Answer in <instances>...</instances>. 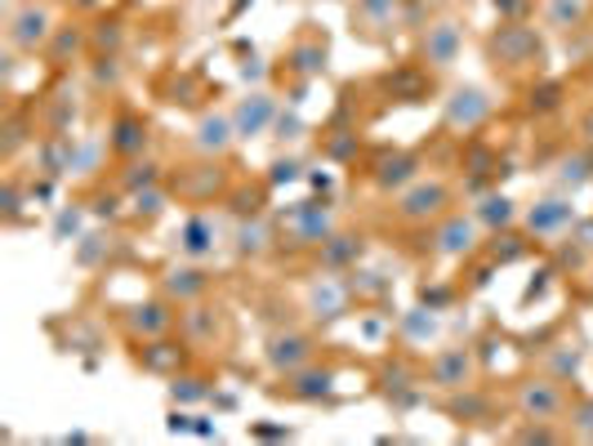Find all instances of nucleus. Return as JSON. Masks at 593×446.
Masks as SVG:
<instances>
[{"label": "nucleus", "instance_id": "4468645a", "mask_svg": "<svg viewBox=\"0 0 593 446\" xmlns=\"http://www.w3.org/2000/svg\"><path fill=\"white\" fill-rule=\"evenodd\" d=\"M174 299H144V304H130L126 312H121V321H126V330L135 334V340H161V334H170L174 330Z\"/></svg>", "mask_w": 593, "mask_h": 446}, {"label": "nucleus", "instance_id": "9b49d317", "mask_svg": "<svg viewBox=\"0 0 593 446\" xmlns=\"http://www.w3.org/2000/svg\"><path fill=\"white\" fill-rule=\"evenodd\" d=\"M473 380H478V362H473V349L446 344V349L433 353V362H428V384H433L437 393H459V389H468Z\"/></svg>", "mask_w": 593, "mask_h": 446}, {"label": "nucleus", "instance_id": "c85d7f7f", "mask_svg": "<svg viewBox=\"0 0 593 446\" xmlns=\"http://www.w3.org/2000/svg\"><path fill=\"white\" fill-rule=\"evenodd\" d=\"M290 63H295V72H299V76H317V72H321V63H326V41L304 36V41L290 50Z\"/></svg>", "mask_w": 593, "mask_h": 446}, {"label": "nucleus", "instance_id": "a18cd8bd", "mask_svg": "<svg viewBox=\"0 0 593 446\" xmlns=\"http://www.w3.org/2000/svg\"><path fill=\"white\" fill-rule=\"evenodd\" d=\"M67 6H76V10H89V6H94V0H67Z\"/></svg>", "mask_w": 593, "mask_h": 446}, {"label": "nucleus", "instance_id": "2f4dec72", "mask_svg": "<svg viewBox=\"0 0 593 446\" xmlns=\"http://www.w3.org/2000/svg\"><path fill=\"white\" fill-rule=\"evenodd\" d=\"M166 205H170V192H166L161 183H152V188L135 192V214H139V219H157Z\"/></svg>", "mask_w": 593, "mask_h": 446}, {"label": "nucleus", "instance_id": "aec40b11", "mask_svg": "<svg viewBox=\"0 0 593 446\" xmlns=\"http://www.w3.org/2000/svg\"><path fill=\"white\" fill-rule=\"evenodd\" d=\"M273 246H277V229H273V219H268V214H246V219H236V229H232V251L242 255V259H264Z\"/></svg>", "mask_w": 593, "mask_h": 446}, {"label": "nucleus", "instance_id": "79ce46f5", "mask_svg": "<svg viewBox=\"0 0 593 446\" xmlns=\"http://www.w3.org/2000/svg\"><path fill=\"white\" fill-rule=\"evenodd\" d=\"M575 237H580V246H584V251H593V219H589V223H580V233H575Z\"/></svg>", "mask_w": 593, "mask_h": 446}, {"label": "nucleus", "instance_id": "a19ab883", "mask_svg": "<svg viewBox=\"0 0 593 446\" xmlns=\"http://www.w3.org/2000/svg\"><path fill=\"white\" fill-rule=\"evenodd\" d=\"M518 437H522V442H553L558 433H553V428H522Z\"/></svg>", "mask_w": 593, "mask_h": 446}, {"label": "nucleus", "instance_id": "2eb2a0df", "mask_svg": "<svg viewBox=\"0 0 593 446\" xmlns=\"http://www.w3.org/2000/svg\"><path fill=\"white\" fill-rule=\"evenodd\" d=\"M402 10V0H358L352 6V32H362L367 41H384L406 23Z\"/></svg>", "mask_w": 593, "mask_h": 446}, {"label": "nucleus", "instance_id": "412c9836", "mask_svg": "<svg viewBox=\"0 0 593 446\" xmlns=\"http://www.w3.org/2000/svg\"><path fill=\"white\" fill-rule=\"evenodd\" d=\"M362 237L358 233H330L321 246H317V259H321V268H330V273H352L358 268V259H362Z\"/></svg>", "mask_w": 593, "mask_h": 446}, {"label": "nucleus", "instance_id": "6ab92c4d", "mask_svg": "<svg viewBox=\"0 0 593 446\" xmlns=\"http://www.w3.org/2000/svg\"><path fill=\"white\" fill-rule=\"evenodd\" d=\"M232 144H236L232 112H205V117L197 121V130H192V148H197L201 157H210V161L227 157V152H232Z\"/></svg>", "mask_w": 593, "mask_h": 446}, {"label": "nucleus", "instance_id": "4be33fe9", "mask_svg": "<svg viewBox=\"0 0 593 446\" xmlns=\"http://www.w3.org/2000/svg\"><path fill=\"white\" fill-rule=\"evenodd\" d=\"M330 393H335V371H326L317 362H308L295 375H286V397H295V402H321Z\"/></svg>", "mask_w": 593, "mask_h": 446}, {"label": "nucleus", "instance_id": "c03bdc74", "mask_svg": "<svg viewBox=\"0 0 593 446\" xmlns=\"http://www.w3.org/2000/svg\"><path fill=\"white\" fill-rule=\"evenodd\" d=\"M420 6H424V10L433 14V10H451V6H455V0H420Z\"/></svg>", "mask_w": 593, "mask_h": 446}, {"label": "nucleus", "instance_id": "f704fd0d", "mask_svg": "<svg viewBox=\"0 0 593 446\" xmlns=\"http://www.w3.org/2000/svg\"><path fill=\"white\" fill-rule=\"evenodd\" d=\"M121 41H126V32H121V23H98V32H89V45L94 50H121Z\"/></svg>", "mask_w": 593, "mask_h": 446}, {"label": "nucleus", "instance_id": "e433bc0d", "mask_svg": "<svg viewBox=\"0 0 593 446\" xmlns=\"http://www.w3.org/2000/svg\"><path fill=\"white\" fill-rule=\"evenodd\" d=\"M562 103V85H540V94H531V107H540V112H549V107H558Z\"/></svg>", "mask_w": 593, "mask_h": 446}, {"label": "nucleus", "instance_id": "f8f14e48", "mask_svg": "<svg viewBox=\"0 0 593 446\" xmlns=\"http://www.w3.org/2000/svg\"><path fill=\"white\" fill-rule=\"evenodd\" d=\"M210 290H214V277H210L205 264H197V259H179V264H170V268L161 273V295L174 299L179 308L210 299Z\"/></svg>", "mask_w": 593, "mask_h": 446}, {"label": "nucleus", "instance_id": "b1692460", "mask_svg": "<svg viewBox=\"0 0 593 446\" xmlns=\"http://www.w3.org/2000/svg\"><path fill=\"white\" fill-rule=\"evenodd\" d=\"M371 179H375L380 192H402L406 183L420 179V157H415V152H393V157H384V161L375 166Z\"/></svg>", "mask_w": 593, "mask_h": 446}, {"label": "nucleus", "instance_id": "393cba45", "mask_svg": "<svg viewBox=\"0 0 593 446\" xmlns=\"http://www.w3.org/2000/svg\"><path fill=\"white\" fill-rule=\"evenodd\" d=\"M139 367L148 371V375H179V367H183V344H174V340H144V353H139Z\"/></svg>", "mask_w": 593, "mask_h": 446}, {"label": "nucleus", "instance_id": "58836bf2", "mask_svg": "<svg viewBox=\"0 0 593 446\" xmlns=\"http://www.w3.org/2000/svg\"><path fill=\"white\" fill-rule=\"evenodd\" d=\"M174 397L197 402V397H205V384H201V380H179V375H174Z\"/></svg>", "mask_w": 593, "mask_h": 446}, {"label": "nucleus", "instance_id": "a211bd4d", "mask_svg": "<svg viewBox=\"0 0 593 446\" xmlns=\"http://www.w3.org/2000/svg\"><path fill=\"white\" fill-rule=\"evenodd\" d=\"M148 139H152V126L139 117V112H116L112 126H107V148L116 157H126V161L144 157L148 152Z\"/></svg>", "mask_w": 593, "mask_h": 446}, {"label": "nucleus", "instance_id": "7c9ffc66", "mask_svg": "<svg viewBox=\"0 0 593 446\" xmlns=\"http://www.w3.org/2000/svg\"><path fill=\"white\" fill-rule=\"evenodd\" d=\"M152 183H161V170H157V161H130V174L121 179V188L126 192H144V188H152Z\"/></svg>", "mask_w": 593, "mask_h": 446}, {"label": "nucleus", "instance_id": "dca6fc26", "mask_svg": "<svg viewBox=\"0 0 593 446\" xmlns=\"http://www.w3.org/2000/svg\"><path fill=\"white\" fill-rule=\"evenodd\" d=\"M232 126H236V139H260V135H268V130L277 126V98L264 94V89L246 94L242 103L232 107Z\"/></svg>", "mask_w": 593, "mask_h": 446}, {"label": "nucleus", "instance_id": "1a4fd4ad", "mask_svg": "<svg viewBox=\"0 0 593 446\" xmlns=\"http://www.w3.org/2000/svg\"><path fill=\"white\" fill-rule=\"evenodd\" d=\"M219 246H223V223L214 219V214H188L183 223H179V233H174V251H179V259H197V264H205V259H214L219 255Z\"/></svg>", "mask_w": 593, "mask_h": 446}, {"label": "nucleus", "instance_id": "ea45409f", "mask_svg": "<svg viewBox=\"0 0 593 446\" xmlns=\"http://www.w3.org/2000/svg\"><path fill=\"white\" fill-rule=\"evenodd\" d=\"M496 10H500L509 23H522V10H527V0H496Z\"/></svg>", "mask_w": 593, "mask_h": 446}, {"label": "nucleus", "instance_id": "a878e982", "mask_svg": "<svg viewBox=\"0 0 593 446\" xmlns=\"http://www.w3.org/2000/svg\"><path fill=\"white\" fill-rule=\"evenodd\" d=\"M473 214H478V223H483V229H491V233H500V229H513V223L522 219L518 201H513V197H505V192H491V197H483L478 205H473Z\"/></svg>", "mask_w": 593, "mask_h": 446}, {"label": "nucleus", "instance_id": "f257e3e1", "mask_svg": "<svg viewBox=\"0 0 593 446\" xmlns=\"http://www.w3.org/2000/svg\"><path fill=\"white\" fill-rule=\"evenodd\" d=\"M451 210V183L446 179H415V183H406L402 192H398V201H393V214L402 219V223H411V229H424V223H437L442 214Z\"/></svg>", "mask_w": 593, "mask_h": 446}, {"label": "nucleus", "instance_id": "cd10ccee", "mask_svg": "<svg viewBox=\"0 0 593 446\" xmlns=\"http://www.w3.org/2000/svg\"><path fill=\"white\" fill-rule=\"evenodd\" d=\"M85 45H89V32H85V28H59L54 41H50V59H54V63H67V59H76Z\"/></svg>", "mask_w": 593, "mask_h": 446}, {"label": "nucleus", "instance_id": "4c0bfd02", "mask_svg": "<svg viewBox=\"0 0 593 446\" xmlns=\"http://www.w3.org/2000/svg\"><path fill=\"white\" fill-rule=\"evenodd\" d=\"M437 330V317H428L424 308H415V317H406V334H433Z\"/></svg>", "mask_w": 593, "mask_h": 446}, {"label": "nucleus", "instance_id": "7ed1b4c3", "mask_svg": "<svg viewBox=\"0 0 593 446\" xmlns=\"http://www.w3.org/2000/svg\"><path fill=\"white\" fill-rule=\"evenodd\" d=\"M464 54V23L455 14H442V19H428L424 32H420V59L428 72H451Z\"/></svg>", "mask_w": 593, "mask_h": 446}, {"label": "nucleus", "instance_id": "20e7f679", "mask_svg": "<svg viewBox=\"0 0 593 446\" xmlns=\"http://www.w3.org/2000/svg\"><path fill=\"white\" fill-rule=\"evenodd\" d=\"M483 242V223L478 214H459V210H446L437 223H433V255L437 259H468Z\"/></svg>", "mask_w": 593, "mask_h": 446}, {"label": "nucleus", "instance_id": "473e14b6", "mask_svg": "<svg viewBox=\"0 0 593 446\" xmlns=\"http://www.w3.org/2000/svg\"><path fill=\"white\" fill-rule=\"evenodd\" d=\"M593 179V170H589V157H566L562 161V174H558V188H580V183H589Z\"/></svg>", "mask_w": 593, "mask_h": 446}, {"label": "nucleus", "instance_id": "5701e85b", "mask_svg": "<svg viewBox=\"0 0 593 446\" xmlns=\"http://www.w3.org/2000/svg\"><path fill=\"white\" fill-rule=\"evenodd\" d=\"M179 321H183V340H188L192 349H205V344L219 340V308H210L205 299H201V304H188Z\"/></svg>", "mask_w": 593, "mask_h": 446}, {"label": "nucleus", "instance_id": "0eeeda50", "mask_svg": "<svg viewBox=\"0 0 593 446\" xmlns=\"http://www.w3.org/2000/svg\"><path fill=\"white\" fill-rule=\"evenodd\" d=\"M264 362H268V371L273 375H295L299 367H308V362H317V340L308 330H277V334H268V344H264Z\"/></svg>", "mask_w": 593, "mask_h": 446}, {"label": "nucleus", "instance_id": "ddd939ff", "mask_svg": "<svg viewBox=\"0 0 593 446\" xmlns=\"http://www.w3.org/2000/svg\"><path fill=\"white\" fill-rule=\"evenodd\" d=\"M335 229H339V223H335V210L321 205V201H299V205L290 210V219H286V237H290V246H321Z\"/></svg>", "mask_w": 593, "mask_h": 446}, {"label": "nucleus", "instance_id": "f3484780", "mask_svg": "<svg viewBox=\"0 0 593 446\" xmlns=\"http://www.w3.org/2000/svg\"><path fill=\"white\" fill-rule=\"evenodd\" d=\"M491 59L505 63V67H522V63L540 59V41H536V32L527 23H505L491 36Z\"/></svg>", "mask_w": 593, "mask_h": 446}, {"label": "nucleus", "instance_id": "39448f33", "mask_svg": "<svg viewBox=\"0 0 593 446\" xmlns=\"http://www.w3.org/2000/svg\"><path fill=\"white\" fill-rule=\"evenodd\" d=\"M348 308H352V282L343 273H330V268L317 273L313 286H308V295H304V312L317 326H330V321L348 317Z\"/></svg>", "mask_w": 593, "mask_h": 446}, {"label": "nucleus", "instance_id": "6e6552de", "mask_svg": "<svg viewBox=\"0 0 593 446\" xmlns=\"http://www.w3.org/2000/svg\"><path fill=\"white\" fill-rule=\"evenodd\" d=\"M522 229L536 242H558L575 229V201L571 197H540L536 205L522 210Z\"/></svg>", "mask_w": 593, "mask_h": 446}, {"label": "nucleus", "instance_id": "423d86ee", "mask_svg": "<svg viewBox=\"0 0 593 446\" xmlns=\"http://www.w3.org/2000/svg\"><path fill=\"white\" fill-rule=\"evenodd\" d=\"M513 402L522 411V420H540V424H553L566 415V389L558 375H540V380H522L513 389Z\"/></svg>", "mask_w": 593, "mask_h": 446}, {"label": "nucleus", "instance_id": "72a5a7b5", "mask_svg": "<svg viewBox=\"0 0 593 446\" xmlns=\"http://www.w3.org/2000/svg\"><path fill=\"white\" fill-rule=\"evenodd\" d=\"M571 433H575L580 442H593V397H580V402L571 406Z\"/></svg>", "mask_w": 593, "mask_h": 446}, {"label": "nucleus", "instance_id": "37998d69", "mask_svg": "<svg viewBox=\"0 0 593 446\" xmlns=\"http://www.w3.org/2000/svg\"><path fill=\"white\" fill-rule=\"evenodd\" d=\"M580 135H584V144H593V107H589L584 117H580Z\"/></svg>", "mask_w": 593, "mask_h": 446}, {"label": "nucleus", "instance_id": "c9c22d12", "mask_svg": "<svg viewBox=\"0 0 593 446\" xmlns=\"http://www.w3.org/2000/svg\"><path fill=\"white\" fill-rule=\"evenodd\" d=\"M94 81H98V85H116V81H121V59H116V54H103L98 67H94Z\"/></svg>", "mask_w": 593, "mask_h": 446}, {"label": "nucleus", "instance_id": "bb28decb", "mask_svg": "<svg viewBox=\"0 0 593 446\" xmlns=\"http://www.w3.org/2000/svg\"><path fill=\"white\" fill-rule=\"evenodd\" d=\"M174 188H179L188 201H205V197H214V192L223 188V170L205 157V166H192L183 179H174Z\"/></svg>", "mask_w": 593, "mask_h": 446}, {"label": "nucleus", "instance_id": "f03ea898", "mask_svg": "<svg viewBox=\"0 0 593 446\" xmlns=\"http://www.w3.org/2000/svg\"><path fill=\"white\" fill-rule=\"evenodd\" d=\"M491 112H496V98L483 85H455L442 103V126L464 139V135H478L491 121Z\"/></svg>", "mask_w": 593, "mask_h": 446}, {"label": "nucleus", "instance_id": "9d476101", "mask_svg": "<svg viewBox=\"0 0 593 446\" xmlns=\"http://www.w3.org/2000/svg\"><path fill=\"white\" fill-rule=\"evenodd\" d=\"M54 19H50V10L45 6H36V0H28V6H19L14 14H10V28H6V41L14 45V50H23V54H36V50H45L50 41H54Z\"/></svg>", "mask_w": 593, "mask_h": 446}, {"label": "nucleus", "instance_id": "c756f323", "mask_svg": "<svg viewBox=\"0 0 593 446\" xmlns=\"http://www.w3.org/2000/svg\"><path fill=\"white\" fill-rule=\"evenodd\" d=\"M580 19H584V0H549L544 6V23L558 28V32L580 28Z\"/></svg>", "mask_w": 593, "mask_h": 446}]
</instances>
